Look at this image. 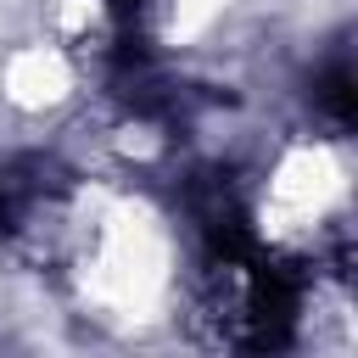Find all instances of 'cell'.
Listing matches in <instances>:
<instances>
[{
	"label": "cell",
	"mask_w": 358,
	"mask_h": 358,
	"mask_svg": "<svg viewBox=\"0 0 358 358\" xmlns=\"http://www.w3.org/2000/svg\"><path fill=\"white\" fill-rule=\"evenodd\" d=\"M313 106L324 112V123H336L341 134H358V62H330L319 73Z\"/></svg>",
	"instance_id": "1"
}]
</instances>
